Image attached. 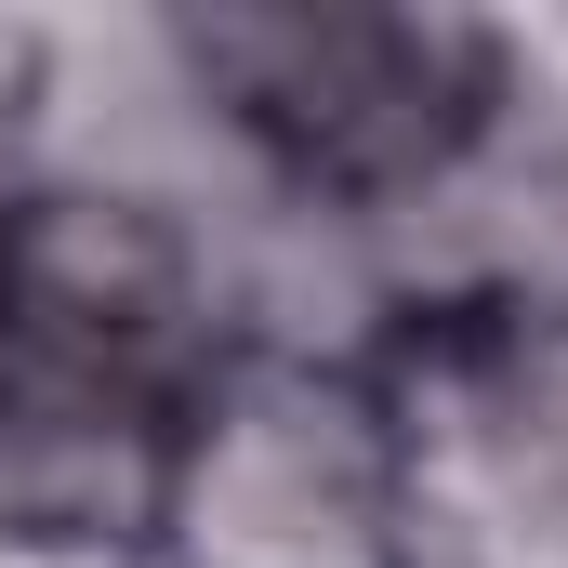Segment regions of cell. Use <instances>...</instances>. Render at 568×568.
Wrapping results in <instances>:
<instances>
[{"mask_svg":"<svg viewBox=\"0 0 568 568\" xmlns=\"http://www.w3.org/2000/svg\"><path fill=\"white\" fill-rule=\"evenodd\" d=\"M172 568H410V424L331 357H225L145 463Z\"/></svg>","mask_w":568,"mask_h":568,"instance_id":"cell-1","label":"cell"},{"mask_svg":"<svg viewBox=\"0 0 568 568\" xmlns=\"http://www.w3.org/2000/svg\"><path fill=\"white\" fill-rule=\"evenodd\" d=\"M199 397V265L145 199L40 185L0 199V436L40 463L133 449L159 463Z\"/></svg>","mask_w":568,"mask_h":568,"instance_id":"cell-2","label":"cell"},{"mask_svg":"<svg viewBox=\"0 0 568 568\" xmlns=\"http://www.w3.org/2000/svg\"><path fill=\"white\" fill-rule=\"evenodd\" d=\"M185 67L239 133L317 199H410L489 133L503 53L463 13H357V0H225L185 13Z\"/></svg>","mask_w":568,"mask_h":568,"instance_id":"cell-3","label":"cell"}]
</instances>
